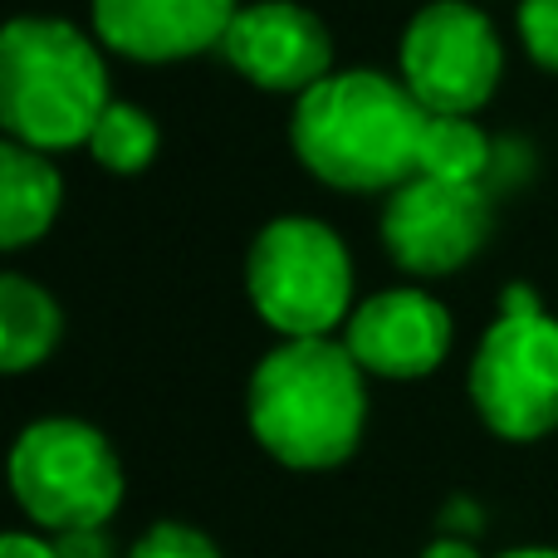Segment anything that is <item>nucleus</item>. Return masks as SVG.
<instances>
[{
	"mask_svg": "<svg viewBox=\"0 0 558 558\" xmlns=\"http://www.w3.org/2000/svg\"><path fill=\"white\" fill-rule=\"evenodd\" d=\"M426 108L383 69H343L299 94L289 143L308 177L333 192H397L416 177Z\"/></svg>",
	"mask_w": 558,
	"mask_h": 558,
	"instance_id": "f257e3e1",
	"label": "nucleus"
},
{
	"mask_svg": "<svg viewBox=\"0 0 558 558\" xmlns=\"http://www.w3.org/2000/svg\"><path fill=\"white\" fill-rule=\"evenodd\" d=\"M245 416L270 461L333 471L363 446L367 373L343 338H284L255 363Z\"/></svg>",
	"mask_w": 558,
	"mask_h": 558,
	"instance_id": "f03ea898",
	"label": "nucleus"
},
{
	"mask_svg": "<svg viewBox=\"0 0 558 558\" xmlns=\"http://www.w3.org/2000/svg\"><path fill=\"white\" fill-rule=\"evenodd\" d=\"M108 69L78 25L54 15H20L0 35V128L35 153L88 147L108 113Z\"/></svg>",
	"mask_w": 558,
	"mask_h": 558,
	"instance_id": "7ed1b4c3",
	"label": "nucleus"
},
{
	"mask_svg": "<svg viewBox=\"0 0 558 558\" xmlns=\"http://www.w3.org/2000/svg\"><path fill=\"white\" fill-rule=\"evenodd\" d=\"M10 490L39 534L104 530L123 505V461L98 426L39 416L10 446Z\"/></svg>",
	"mask_w": 558,
	"mask_h": 558,
	"instance_id": "20e7f679",
	"label": "nucleus"
},
{
	"mask_svg": "<svg viewBox=\"0 0 558 558\" xmlns=\"http://www.w3.org/2000/svg\"><path fill=\"white\" fill-rule=\"evenodd\" d=\"M471 407L500 441L558 432V318L530 284L500 294V318L471 357Z\"/></svg>",
	"mask_w": 558,
	"mask_h": 558,
	"instance_id": "39448f33",
	"label": "nucleus"
},
{
	"mask_svg": "<svg viewBox=\"0 0 558 558\" xmlns=\"http://www.w3.org/2000/svg\"><path fill=\"white\" fill-rule=\"evenodd\" d=\"M251 304L279 338H333L353 318V255L314 216H279L245 255Z\"/></svg>",
	"mask_w": 558,
	"mask_h": 558,
	"instance_id": "423d86ee",
	"label": "nucleus"
},
{
	"mask_svg": "<svg viewBox=\"0 0 558 558\" xmlns=\"http://www.w3.org/2000/svg\"><path fill=\"white\" fill-rule=\"evenodd\" d=\"M505 74V45L471 0H432L402 35V84L426 113H481Z\"/></svg>",
	"mask_w": 558,
	"mask_h": 558,
	"instance_id": "0eeeda50",
	"label": "nucleus"
},
{
	"mask_svg": "<svg viewBox=\"0 0 558 558\" xmlns=\"http://www.w3.org/2000/svg\"><path fill=\"white\" fill-rule=\"evenodd\" d=\"M490 192L436 177H412L383 206V251L416 279H441L471 265L490 241Z\"/></svg>",
	"mask_w": 558,
	"mask_h": 558,
	"instance_id": "6e6552de",
	"label": "nucleus"
},
{
	"mask_svg": "<svg viewBox=\"0 0 558 558\" xmlns=\"http://www.w3.org/2000/svg\"><path fill=\"white\" fill-rule=\"evenodd\" d=\"M221 54L265 94H308L333 74L328 25L299 0H255L241 5Z\"/></svg>",
	"mask_w": 558,
	"mask_h": 558,
	"instance_id": "1a4fd4ad",
	"label": "nucleus"
},
{
	"mask_svg": "<svg viewBox=\"0 0 558 558\" xmlns=\"http://www.w3.org/2000/svg\"><path fill=\"white\" fill-rule=\"evenodd\" d=\"M343 343L367 377L416 383L432 377L451 353V314L426 289H383L353 308Z\"/></svg>",
	"mask_w": 558,
	"mask_h": 558,
	"instance_id": "9d476101",
	"label": "nucleus"
},
{
	"mask_svg": "<svg viewBox=\"0 0 558 558\" xmlns=\"http://www.w3.org/2000/svg\"><path fill=\"white\" fill-rule=\"evenodd\" d=\"M241 0H94V35L137 64H177V59L221 49Z\"/></svg>",
	"mask_w": 558,
	"mask_h": 558,
	"instance_id": "9b49d317",
	"label": "nucleus"
},
{
	"mask_svg": "<svg viewBox=\"0 0 558 558\" xmlns=\"http://www.w3.org/2000/svg\"><path fill=\"white\" fill-rule=\"evenodd\" d=\"M64 202V182L49 153L20 147L5 137L0 147V245L5 251H25L39 235H49Z\"/></svg>",
	"mask_w": 558,
	"mask_h": 558,
	"instance_id": "f8f14e48",
	"label": "nucleus"
},
{
	"mask_svg": "<svg viewBox=\"0 0 558 558\" xmlns=\"http://www.w3.org/2000/svg\"><path fill=\"white\" fill-rule=\"evenodd\" d=\"M64 333V314H59L54 294L25 275H0V367L10 377L39 367L59 348Z\"/></svg>",
	"mask_w": 558,
	"mask_h": 558,
	"instance_id": "ddd939ff",
	"label": "nucleus"
},
{
	"mask_svg": "<svg viewBox=\"0 0 558 558\" xmlns=\"http://www.w3.org/2000/svg\"><path fill=\"white\" fill-rule=\"evenodd\" d=\"M490 167H495V143L475 118H461V113L426 118L416 177H436V182H456V186H485Z\"/></svg>",
	"mask_w": 558,
	"mask_h": 558,
	"instance_id": "4468645a",
	"label": "nucleus"
},
{
	"mask_svg": "<svg viewBox=\"0 0 558 558\" xmlns=\"http://www.w3.org/2000/svg\"><path fill=\"white\" fill-rule=\"evenodd\" d=\"M157 147H162L157 123L137 104H123V98H113V104H108V113L98 118L94 137H88L94 162L108 167V172H118V177L143 172V167L157 157Z\"/></svg>",
	"mask_w": 558,
	"mask_h": 558,
	"instance_id": "2eb2a0df",
	"label": "nucleus"
},
{
	"mask_svg": "<svg viewBox=\"0 0 558 558\" xmlns=\"http://www.w3.org/2000/svg\"><path fill=\"white\" fill-rule=\"evenodd\" d=\"M128 558H221L211 534H202L186 520H157L133 539Z\"/></svg>",
	"mask_w": 558,
	"mask_h": 558,
	"instance_id": "dca6fc26",
	"label": "nucleus"
},
{
	"mask_svg": "<svg viewBox=\"0 0 558 558\" xmlns=\"http://www.w3.org/2000/svg\"><path fill=\"white\" fill-rule=\"evenodd\" d=\"M514 25H520V39L534 64L558 74V0H520Z\"/></svg>",
	"mask_w": 558,
	"mask_h": 558,
	"instance_id": "f3484780",
	"label": "nucleus"
},
{
	"mask_svg": "<svg viewBox=\"0 0 558 558\" xmlns=\"http://www.w3.org/2000/svg\"><path fill=\"white\" fill-rule=\"evenodd\" d=\"M59 558H118L108 530H69V534H49Z\"/></svg>",
	"mask_w": 558,
	"mask_h": 558,
	"instance_id": "a211bd4d",
	"label": "nucleus"
},
{
	"mask_svg": "<svg viewBox=\"0 0 558 558\" xmlns=\"http://www.w3.org/2000/svg\"><path fill=\"white\" fill-rule=\"evenodd\" d=\"M0 558H59V554H54V539H45V534L10 530L0 539Z\"/></svg>",
	"mask_w": 558,
	"mask_h": 558,
	"instance_id": "6ab92c4d",
	"label": "nucleus"
},
{
	"mask_svg": "<svg viewBox=\"0 0 558 558\" xmlns=\"http://www.w3.org/2000/svg\"><path fill=\"white\" fill-rule=\"evenodd\" d=\"M422 558H481V554H475V544L451 539V534H446V539H432V544H426Z\"/></svg>",
	"mask_w": 558,
	"mask_h": 558,
	"instance_id": "aec40b11",
	"label": "nucleus"
},
{
	"mask_svg": "<svg viewBox=\"0 0 558 558\" xmlns=\"http://www.w3.org/2000/svg\"><path fill=\"white\" fill-rule=\"evenodd\" d=\"M495 558H558V549H544V544H524V549H510V554H495Z\"/></svg>",
	"mask_w": 558,
	"mask_h": 558,
	"instance_id": "412c9836",
	"label": "nucleus"
}]
</instances>
